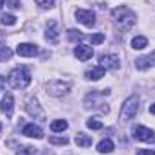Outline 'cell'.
I'll return each mask as SVG.
<instances>
[{"label": "cell", "instance_id": "6da1fadb", "mask_svg": "<svg viewBox=\"0 0 155 155\" xmlns=\"http://www.w3.org/2000/svg\"><path fill=\"white\" fill-rule=\"evenodd\" d=\"M112 16H114L117 27H119L121 31H128V29H132V27L135 25V20H137L135 13H134L132 9H128L126 5H121V7L114 9V11H112Z\"/></svg>", "mask_w": 155, "mask_h": 155}, {"label": "cell", "instance_id": "7a4b0ae2", "mask_svg": "<svg viewBox=\"0 0 155 155\" xmlns=\"http://www.w3.org/2000/svg\"><path fill=\"white\" fill-rule=\"evenodd\" d=\"M31 83V74L25 67H16L9 72L7 76V85L11 88H25Z\"/></svg>", "mask_w": 155, "mask_h": 155}, {"label": "cell", "instance_id": "3957f363", "mask_svg": "<svg viewBox=\"0 0 155 155\" xmlns=\"http://www.w3.org/2000/svg\"><path fill=\"white\" fill-rule=\"evenodd\" d=\"M139 110V97L137 96H130L124 99V103L121 105V112H119V119L123 123H128L130 119H134Z\"/></svg>", "mask_w": 155, "mask_h": 155}, {"label": "cell", "instance_id": "277c9868", "mask_svg": "<svg viewBox=\"0 0 155 155\" xmlns=\"http://www.w3.org/2000/svg\"><path fill=\"white\" fill-rule=\"evenodd\" d=\"M45 88H47V92H49L51 96H61V94H67V92L71 90V83H69V81H60V79H56V81L47 83Z\"/></svg>", "mask_w": 155, "mask_h": 155}, {"label": "cell", "instance_id": "5b68a950", "mask_svg": "<svg viewBox=\"0 0 155 155\" xmlns=\"http://www.w3.org/2000/svg\"><path fill=\"white\" fill-rule=\"evenodd\" d=\"M74 15H76L78 22H81V24L87 25V27H92V25L96 24V13L90 11V9H76Z\"/></svg>", "mask_w": 155, "mask_h": 155}, {"label": "cell", "instance_id": "8992f818", "mask_svg": "<svg viewBox=\"0 0 155 155\" xmlns=\"http://www.w3.org/2000/svg\"><path fill=\"white\" fill-rule=\"evenodd\" d=\"M99 63H101V67L105 71H117L119 65H121V60H119V56H116V54H103L99 58Z\"/></svg>", "mask_w": 155, "mask_h": 155}, {"label": "cell", "instance_id": "52a82bcc", "mask_svg": "<svg viewBox=\"0 0 155 155\" xmlns=\"http://www.w3.org/2000/svg\"><path fill=\"white\" fill-rule=\"evenodd\" d=\"M25 108H27V112L35 117V119H40V121H43V119H45V114H43V110L40 108V103H38V99H36L35 96H31V97L27 99Z\"/></svg>", "mask_w": 155, "mask_h": 155}, {"label": "cell", "instance_id": "ba28073f", "mask_svg": "<svg viewBox=\"0 0 155 155\" xmlns=\"http://www.w3.org/2000/svg\"><path fill=\"white\" fill-rule=\"evenodd\" d=\"M134 137L143 141V143H150V141H155V132L146 128V126H135L134 128Z\"/></svg>", "mask_w": 155, "mask_h": 155}, {"label": "cell", "instance_id": "9c48e42d", "mask_svg": "<svg viewBox=\"0 0 155 155\" xmlns=\"http://www.w3.org/2000/svg\"><path fill=\"white\" fill-rule=\"evenodd\" d=\"M16 54L24 56V58H33V56L38 54V47L35 43H20L16 47Z\"/></svg>", "mask_w": 155, "mask_h": 155}, {"label": "cell", "instance_id": "30bf717a", "mask_svg": "<svg viewBox=\"0 0 155 155\" xmlns=\"http://www.w3.org/2000/svg\"><path fill=\"white\" fill-rule=\"evenodd\" d=\"M135 67L139 71H146L148 67H155V51H152L148 56H141L135 60Z\"/></svg>", "mask_w": 155, "mask_h": 155}, {"label": "cell", "instance_id": "8fae6325", "mask_svg": "<svg viewBox=\"0 0 155 155\" xmlns=\"http://www.w3.org/2000/svg\"><path fill=\"white\" fill-rule=\"evenodd\" d=\"M74 54H76L78 60H81V61H87V60H90V58L94 56V51H92V47H88V45L78 43L76 49H74Z\"/></svg>", "mask_w": 155, "mask_h": 155}, {"label": "cell", "instance_id": "7c38bea8", "mask_svg": "<svg viewBox=\"0 0 155 155\" xmlns=\"http://www.w3.org/2000/svg\"><path fill=\"white\" fill-rule=\"evenodd\" d=\"M22 134H24V135H27V137H33V139H41V137H43L41 128H40V126H36L35 123L25 124V126H24V130H22Z\"/></svg>", "mask_w": 155, "mask_h": 155}, {"label": "cell", "instance_id": "4fadbf2b", "mask_svg": "<svg viewBox=\"0 0 155 155\" xmlns=\"http://www.w3.org/2000/svg\"><path fill=\"white\" fill-rule=\"evenodd\" d=\"M13 105H15V99H13V94H5L0 101V110L5 114V116H11L13 114Z\"/></svg>", "mask_w": 155, "mask_h": 155}, {"label": "cell", "instance_id": "5bb4252c", "mask_svg": "<svg viewBox=\"0 0 155 155\" xmlns=\"http://www.w3.org/2000/svg\"><path fill=\"white\" fill-rule=\"evenodd\" d=\"M45 38L49 40L51 43H56L58 40H60V33H58V25H56V22H49L47 24V29H45Z\"/></svg>", "mask_w": 155, "mask_h": 155}, {"label": "cell", "instance_id": "9a60e30c", "mask_svg": "<svg viewBox=\"0 0 155 155\" xmlns=\"http://www.w3.org/2000/svg\"><path fill=\"white\" fill-rule=\"evenodd\" d=\"M103 76H105V69H103L101 65L92 67V69L85 74V78H87V79H90V81H97V79H101Z\"/></svg>", "mask_w": 155, "mask_h": 155}, {"label": "cell", "instance_id": "2e32d148", "mask_svg": "<svg viewBox=\"0 0 155 155\" xmlns=\"http://www.w3.org/2000/svg\"><path fill=\"white\" fill-rule=\"evenodd\" d=\"M74 143H76L78 146H81V148H88V146H92V137L87 135V134H83V132H79L74 137Z\"/></svg>", "mask_w": 155, "mask_h": 155}, {"label": "cell", "instance_id": "e0dca14e", "mask_svg": "<svg viewBox=\"0 0 155 155\" xmlns=\"http://www.w3.org/2000/svg\"><path fill=\"white\" fill-rule=\"evenodd\" d=\"M97 152H99V153H110V152H114V143H112L110 139L99 141V143H97Z\"/></svg>", "mask_w": 155, "mask_h": 155}, {"label": "cell", "instance_id": "ac0fdd59", "mask_svg": "<svg viewBox=\"0 0 155 155\" xmlns=\"http://www.w3.org/2000/svg\"><path fill=\"white\" fill-rule=\"evenodd\" d=\"M67 121H63V119H54L52 123H51V130L52 132H65L67 130Z\"/></svg>", "mask_w": 155, "mask_h": 155}, {"label": "cell", "instance_id": "d6986e66", "mask_svg": "<svg viewBox=\"0 0 155 155\" xmlns=\"http://www.w3.org/2000/svg\"><path fill=\"white\" fill-rule=\"evenodd\" d=\"M148 45V38L146 36H135V38L132 40V47L135 49V51H141V49H144Z\"/></svg>", "mask_w": 155, "mask_h": 155}, {"label": "cell", "instance_id": "ffe728a7", "mask_svg": "<svg viewBox=\"0 0 155 155\" xmlns=\"http://www.w3.org/2000/svg\"><path fill=\"white\" fill-rule=\"evenodd\" d=\"M67 38L71 40V41H81L85 36H83V33L78 31V29H69V31H67Z\"/></svg>", "mask_w": 155, "mask_h": 155}, {"label": "cell", "instance_id": "44dd1931", "mask_svg": "<svg viewBox=\"0 0 155 155\" xmlns=\"http://www.w3.org/2000/svg\"><path fill=\"white\" fill-rule=\"evenodd\" d=\"M87 126H88L90 130H101V128H103V123H101L99 119H96V117H90V119L87 121Z\"/></svg>", "mask_w": 155, "mask_h": 155}, {"label": "cell", "instance_id": "7402d4cb", "mask_svg": "<svg viewBox=\"0 0 155 155\" xmlns=\"http://www.w3.org/2000/svg\"><path fill=\"white\" fill-rule=\"evenodd\" d=\"M11 56H13V51H11L9 47L2 45V47H0V61H5V60H9Z\"/></svg>", "mask_w": 155, "mask_h": 155}, {"label": "cell", "instance_id": "603a6c76", "mask_svg": "<svg viewBox=\"0 0 155 155\" xmlns=\"http://www.w3.org/2000/svg\"><path fill=\"white\" fill-rule=\"evenodd\" d=\"M2 24L4 25H15L16 24V16L15 15H4L2 16Z\"/></svg>", "mask_w": 155, "mask_h": 155}, {"label": "cell", "instance_id": "cb8c5ba5", "mask_svg": "<svg viewBox=\"0 0 155 155\" xmlns=\"http://www.w3.org/2000/svg\"><path fill=\"white\" fill-rule=\"evenodd\" d=\"M16 155H36V148H33V146H24V148L18 150Z\"/></svg>", "mask_w": 155, "mask_h": 155}, {"label": "cell", "instance_id": "d4e9b609", "mask_svg": "<svg viewBox=\"0 0 155 155\" xmlns=\"http://www.w3.org/2000/svg\"><path fill=\"white\" fill-rule=\"evenodd\" d=\"M49 143L51 144H67L69 139L67 137H56V135H52V137H49Z\"/></svg>", "mask_w": 155, "mask_h": 155}, {"label": "cell", "instance_id": "484cf974", "mask_svg": "<svg viewBox=\"0 0 155 155\" xmlns=\"http://www.w3.org/2000/svg\"><path fill=\"white\" fill-rule=\"evenodd\" d=\"M90 41H92L94 45H99V43H103V41H105V35H101V33L90 35Z\"/></svg>", "mask_w": 155, "mask_h": 155}, {"label": "cell", "instance_id": "4316f807", "mask_svg": "<svg viewBox=\"0 0 155 155\" xmlns=\"http://www.w3.org/2000/svg\"><path fill=\"white\" fill-rule=\"evenodd\" d=\"M35 2L38 4L40 7H45V9H49V7L54 5V0H35Z\"/></svg>", "mask_w": 155, "mask_h": 155}, {"label": "cell", "instance_id": "83f0119b", "mask_svg": "<svg viewBox=\"0 0 155 155\" xmlns=\"http://www.w3.org/2000/svg\"><path fill=\"white\" fill-rule=\"evenodd\" d=\"M5 4H7V7H11V9H18V7H20V0H5Z\"/></svg>", "mask_w": 155, "mask_h": 155}, {"label": "cell", "instance_id": "f1b7e54d", "mask_svg": "<svg viewBox=\"0 0 155 155\" xmlns=\"http://www.w3.org/2000/svg\"><path fill=\"white\" fill-rule=\"evenodd\" d=\"M137 155H155V150H139Z\"/></svg>", "mask_w": 155, "mask_h": 155}, {"label": "cell", "instance_id": "f546056e", "mask_svg": "<svg viewBox=\"0 0 155 155\" xmlns=\"http://www.w3.org/2000/svg\"><path fill=\"white\" fill-rule=\"evenodd\" d=\"M4 88H5V78H4V76H0V92H2Z\"/></svg>", "mask_w": 155, "mask_h": 155}, {"label": "cell", "instance_id": "4dcf8cb0", "mask_svg": "<svg viewBox=\"0 0 155 155\" xmlns=\"http://www.w3.org/2000/svg\"><path fill=\"white\" fill-rule=\"evenodd\" d=\"M150 112H152V114H155V103L152 105V107H150Z\"/></svg>", "mask_w": 155, "mask_h": 155}, {"label": "cell", "instance_id": "1f68e13d", "mask_svg": "<svg viewBox=\"0 0 155 155\" xmlns=\"http://www.w3.org/2000/svg\"><path fill=\"white\" fill-rule=\"evenodd\" d=\"M5 4V0H0V11H2V5Z\"/></svg>", "mask_w": 155, "mask_h": 155}, {"label": "cell", "instance_id": "d6a6232c", "mask_svg": "<svg viewBox=\"0 0 155 155\" xmlns=\"http://www.w3.org/2000/svg\"><path fill=\"white\" fill-rule=\"evenodd\" d=\"M0 130H2V124H0Z\"/></svg>", "mask_w": 155, "mask_h": 155}]
</instances>
